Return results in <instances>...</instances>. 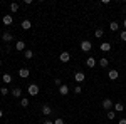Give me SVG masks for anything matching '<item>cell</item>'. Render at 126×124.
I'll return each mask as SVG.
<instances>
[{
    "label": "cell",
    "mask_w": 126,
    "mask_h": 124,
    "mask_svg": "<svg viewBox=\"0 0 126 124\" xmlns=\"http://www.w3.org/2000/svg\"><path fill=\"white\" fill-rule=\"evenodd\" d=\"M91 49H93L91 40H82V42H81V50H82V52H89Z\"/></svg>",
    "instance_id": "6da1fadb"
},
{
    "label": "cell",
    "mask_w": 126,
    "mask_h": 124,
    "mask_svg": "<svg viewBox=\"0 0 126 124\" xmlns=\"http://www.w3.org/2000/svg\"><path fill=\"white\" fill-rule=\"evenodd\" d=\"M27 92H29L30 96H37L39 94V86H37V84H30V86L27 87Z\"/></svg>",
    "instance_id": "7a4b0ae2"
},
{
    "label": "cell",
    "mask_w": 126,
    "mask_h": 124,
    "mask_svg": "<svg viewBox=\"0 0 126 124\" xmlns=\"http://www.w3.org/2000/svg\"><path fill=\"white\" fill-rule=\"evenodd\" d=\"M74 81L79 82V84L84 82V81H86V74H84V72H76V74H74Z\"/></svg>",
    "instance_id": "3957f363"
},
{
    "label": "cell",
    "mask_w": 126,
    "mask_h": 124,
    "mask_svg": "<svg viewBox=\"0 0 126 124\" xmlns=\"http://www.w3.org/2000/svg\"><path fill=\"white\" fill-rule=\"evenodd\" d=\"M113 101L111 99H104L103 101V109H106V111H113Z\"/></svg>",
    "instance_id": "277c9868"
},
{
    "label": "cell",
    "mask_w": 126,
    "mask_h": 124,
    "mask_svg": "<svg viewBox=\"0 0 126 124\" xmlns=\"http://www.w3.org/2000/svg\"><path fill=\"white\" fill-rule=\"evenodd\" d=\"M59 60H61V62H69V60H71V54H69V52H61V54H59Z\"/></svg>",
    "instance_id": "5b68a950"
},
{
    "label": "cell",
    "mask_w": 126,
    "mask_h": 124,
    "mask_svg": "<svg viewBox=\"0 0 126 124\" xmlns=\"http://www.w3.org/2000/svg\"><path fill=\"white\" fill-rule=\"evenodd\" d=\"M108 77H109V79H111V81H116L118 77H119V72H118L116 69H111V70H109V72H108Z\"/></svg>",
    "instance_id": "8992f818"
},
{
    "label": "cell",
    "mask_w": 126,
    "mask_h": 124,
    "mask_svg": "<svg viewBox=\"0 0 126 124\" xmlns=\"http://www.w3.org/2000/svg\"><path fill=\"white\" fill-rule=\"evenodd\" d=\"M40 111H42V114L46 116V117L52 114V107H50V106H47V104H44V106H42V109H40Z\"/></svg>",
    "instance_id": "52a82bcc"
},
{
    "label": "cell",
    "mask_w": 126,
    "mask_h": 124,
    "mask_svg": "<svg viewBox=\"0 0 126 124\" xmlns=\"http://www.w3.org/2000/svg\"><path fill=\"white\" fill-rule=\"evenodd\" d=\"M2 40H3L5 44H9V42H12V40H14V35H12L10 32H3V35H2Z\"/></svg>",
    "instance_id": "ba28073f"
},
{
    "label": "cell",
    "mask_w": 126,
    "mask_h": 124,
    "mask_svg": "<svg viewBox=\"0 0 126 124\" xmlns=\"http://www.w3.org/2000/svg\"><path fill=\"white\" fill-rule=\"evenodd\" d=\"M30 70L27 69V67H22V69H19V77H22V79H25V77H29Z\"/></svg>",
    "instance_id": "9c48e42d"
},
{
    "label": "cell",
    "mask_w": 126,
    "mask_h": 124,
    "mask_svg": "<svg viewBox=\"0 0 126 124\" xmlns=\"http://www.w3.org/2000/svg\"><path fill=\"white\" fill-rule=\"evenodd\" d=\"M2 22H3V25H12V22H14V17H12L10 14H7V15H3Z\"/></svg>",
    "instance_id": "30bf717a"
},
{
    "label": "cell",
    "mask_w": 126,
    "mask_h": 124,
    "mask_svg": "<svg viewBox=\"0 0 126 124\" xmlns=\"http://www.w3.org/2000/svg\"><path fill=\"white\" fill-rule=\"evenodd\" d=\"M20 27H22L24 30H29V29H32V22H30L29 19L22 20V24H20Z\"/></svg>",
    "instance_id": "8fae6325"
},
{
    "label": "cell",
    "mask_w": 126,
    "mask_h": 124,
    "mask_svg": "<svg viewBox=\"0 0 126 124\" xmlns=\"http://www.w3.org/2000/svg\"><path fill=\"white\" fill-rule=\"evenodd\" d=\"M34 55H35V54L32 52V49H25V50H24V57L27 59V60H30V59H34Z\"/></svg>",
    "instance_id": "7c38bea8"
},
{
    "label": "cell",
    "mask_w": 126,
    "mask_h": 124,
    "mask_svg": "<svg viewBox=\"0 0 126 124\" xmlns=\"http://www.w3.org/2000/svg\"><path fill=\"white\" fill-rule=\"evenodd\" d=\"M59 94H61V96H67L69 94V86L62 84V86L59 87Z\"/></svg>",
    "instance_id": "4fadbf2b"
},
{
    "label": "cell",
    "mask_w": 126,
    "mask_h": 124,
    "mask_svg": "<svg viewBox=\"0 0 126 124\" xmlns=\"http://www.w3.org/2000/svg\"><path fill=\"white\" fill-rule=\"evenodd\" d=\"M15 49H17L19 52L25 50V42H24V40H17V44H15Z\"/></svg>",
    "instance_id": "5bb4252c"
},
{
    "label": "cell",
    "mask_w": 126,
    "mask_h": 124,
    "mask_svg": "<svg viewBox=\"0 0 126 124\" xmlns=\"http://www.w3.org/2000/svg\"><path fill=\"white\" fill-rule=\"evenodd\" d=\"M113 107H114V109H113L114 112H123V111H125V106L121 104V102H116V104L113 106Z\"/></svg>",
    "instance_id": "9a60e30c"
},
{
    "label": "cell",
    "mask_w": 126,
    "mask_h": 124,
    "mask_svg": "<svg viewBox=\"0 0 126 124\" xmlns=\"http://www.w3.org/2000/svg\"><path fill=\"white\" fill-rule=\"evenodd\" d=\"M10 94L14 96V97H17V99H19L20 96H22V89H20V87H15V89H12V92H10Z\"/></svg>",
    "instance_id": "2e32d148"
},
{
    "label": "cell",
    "mask_w": 126,
    "mask_h": 124,
    "mask_svg": "<svg viewBox=\"0 0 126 124\" xmlns=\"http://www.w3.org/2000/svg\"><path fill=\"white\" fill-rule=\"evenodd\" d=\"M101 50H103V52H109V50H111V44H109V42H103V44H101Z\"/></svg>",
    "instance_id": "e0dca14e"
},
{
    "label": "cell",
    "mask_w": 126,
    "mask_h": 124,
    "mask_svg": "<svg viewBox=\"0 0 126 124\" xmlns=\"http://www.w3.org/2000/svg\"><path fill=\"white\" fill-rule=\"evenodd\" d=\"M86 66L87 67H94V66H96V59H94V57H87L86 59Z\"/></svg>",
    "instance_id": "ac0fdd59"
},
{
    "label": "cell",
    "mask_w": 126,
    "mask_h": 124,
    "mask_svg": "<svg viewBox=\"0 0 126 124\" xmlns=\"http://www.w3.org/2000/svg\"><path fill=\"white\" fill-rule=\"evenodd\" d=\"M109 29H111V32H116V30L119 29V24H118V22H111V24H109Z\"/></svg>",
    "instance_id": "d6986e66"
},
{
    "label": "cell",
    "mask_w": 126,
    "mask_h": 124,
    "mask_svg": "<svg viewBox=\"0 0 126 124\" xmlns=\"http://www.w3.org/2000/svg\"><path fill=\"white\" fill-rule=\"evenodd\" d=\"M99 66H101V67H108V66H109V60H108V59H104V57L99 59Z\"/></svg>",
    "instance_id": "ffe728a7"
},
{
    "label": "cell",
    "mask_w": 126,
    "mask_h": 124,
    "mask_svg": "<svg viewBox=\"0 0 126 124\" xmlns=\"http://www.w3.org/2000/svg\"><path fill=\"white\" fill-rule=\"evenodd\" d=\"M10 12H12V14L19 12V3H10Z\"/></svg>",
    "instance_id": "44dd1931"
},
{
    "label": "cell",
    "mask_w": 126,
    "mask_h": 124,
    "mask_svg": "<svg viewBox=\"0 0 126 124\" xmlns=\"http://www.w3.org/2000/svg\"><path fill=\"white\" fill-rule=\"evenodd\" d=\"M2 79H3V82H5V84L12 82V76H10V74H3V77H2Z\"/></svg>",
    "instance_id": "7402d4cb"
},
{
    "label": "cell",
    "mask_w": 126,
    "mask_h": 124,
    "mask_svg": "<svg viewBox=\"0 0 126 124\" xmlns=\"http://www.w3.org/2000/svg\"><path fill=\"white\" fill-rule=\"evenodd\" d=\"M94 35H96L97 39H101L103 35H104V30H103V29H96V32H94Z\"/></svg>",
    "instance_id": "603a6c76"
},
{
    "label": "cell",
    "mask_w": 126,
    "mask_h": 124,
    "mask_svg": "<svg viewBox=\"0 0 126 124\" xmlns=\"http://www.w3.org/2000/svg\"><path fill=\"white\" fill-rule=\"evenodd\" d=\"M108 119L114 121V119H116V112H114V111H108Z\"/></svg>",
    "instance_id": "cb8c5ba5"
},
{
    "label": "cell",
    "mask_w": 126,
    "mask_h": 124,
    "mask_svg": "<svg viewBox=\"0 0 126 124\" xmlns=\"http://www.w3.org/2000/svg\"><path fill=\"white\" fill-rule=\"evenodd\" d=\"M20 106H22V107H27V106H29V99H27V97H24V99L20 101Z\"/></svg>",
    "instance_id": "d4e9b609"
},
{
    "label": "cell",
    "mask_w": 126,
    "mask_h": 124,
    "mask_svg": "<svg viewBox=\"0 0 126 124\" xmlns=\"http://www.w3.org/2000/svg\"><path fill=\"white\" fill-rule=\"evenodd\" d=\"M119 39H121L123 42H126V30H123V32H119Z\"/></svg>",
    "instance_id": "484cf974"
},
{
    "label": "cell",
    "mask_w": 126,
    "mask_h": 124,
    "mask_svg": "<svg viewBox=\"0 0 126 124\" xmlns=\"http://www.w3.org/2000/svg\"><path fill=\"white\" fill-rule=\"evenodd\" d=\"M0 94L7 96V94H10V92H9V89H7V87H2V89H0Z\"/></svg>",
    "instance_id": "4316f807"
},
{
    "label": "cell",
    "mask_w": 126,
    "mask_h": 124,
    "mask_svg": "<svg viewBox=\"0 0 126 124\" xmlns=\"http://www.w3.org/2000/svg\"><path fill=\"white\" fill-rule=\"evenodd\" d=\"M54 124H66V123H64L62 117H57V119H54Z\"/></svg>",
    "instance_id": "83f0119b"
},
{
    "label": "cell",
    "mask_w": 126,
    "mask_h": 124,
    "mask_svg": "<svg viewBox=\"0 0 126 124\" xmlns=\"http://www.w3.org/2000/svg\"><path fill=\"white\" fill-rule=\"evenodd\" d=\"M54 84H56L57 87H61L62 86V81H61V79H54Z\"/></svg>",
    "instance_id": "f1b7e54d"
},
{
    "label": "cell",
    "mask_w": 126,
    "mask_h": 124,
    "mask_svg": "<svg viewBox=\"0 0 126 124\" xmlns=\"http://www.w3.org/2000/svg\"><path fill=\"white\" fill-rule=\"evenodd\" d=\"M74 92H76V94H81V92H82L81 86H76V87H74Z\"/></svg>",
    "instance_id": "f546056e"
},
{
    "label": "cell",
    "mask_w": 126,
    "mask_h": 124,
    "mask_svg": "<svg viewBox=\"0 0 126 124\" xmlns=\"http://www.w3.org/2000/svg\"><path fill=\"white\" fill-rule=\"evenodd\" d=\"M118 124H126V119H119V121H118Z\"/></svg>",
    "instance_id": "4dcf8cb0"
},
{
    "label": "cell",
    "mask_w": 126,
    "mask_h": 124,
    "mask_svg": "<svg viewBox=\"0 0 126 124\" xmlns=\"http://www.w3.org/2000/svg\"><path fill=\"white\" fill-rule=\"evenodd\" d=\"M42 124H54V121H47V119H46V121H44Z\"/></svg>",
    "instance_id": "1f68e13d"
},
{
    "label": "cell",
    "mask_w": 126,
    "mask_h": 124,
    "mask_svg": "<svg viewBox=\"0 0 126 124\" xmlns=\"http://www.w3.org/2000/svg\"><path fill=\"white\" fill-rule=\"evenodd\" d=\"M123 27H125V30H126V19H125V22H123Z\"/></svg>",
    "instance_id": "d6a6232c"
},
{
    "label": "cell",
    "mask_w": 126,
    "mask_h": 124,
    "mask_svg": "<svg viewBox=\"0 0 126 124\" xmlns=\"http://www.w3.org/2000/svg\"><path fill=\"white\" fill-rule=\"evenodd\" d=\"M2 116H3V111H2V109H0V117H2Z\"/></svg>",
    "instance_id": "836d02e7"
},
{
    "label": "cell",
    "mask_w": 126,
    "mask_h": 124,
    "mask_svg": "<svg viewBox=\"0 0 126 124\" xmlns=\"http://www.w3.org/2000/svg\"><path fill=\"white\" fill-rule=\"evenodd\" d=\"M125 12H126V7H125Z\"/></svg>",
    "instance_id": "e575fe53"
}]
</instances>
